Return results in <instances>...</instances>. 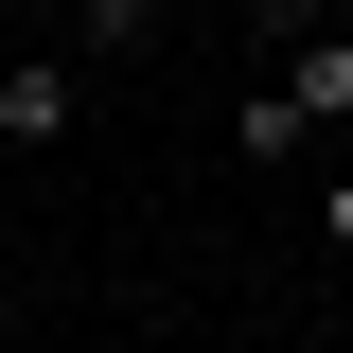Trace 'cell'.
<instances>
[{"instance_id": "cell-6", "label": "cell", "mask_w": 353, "mask_h": 353, "mask_svg": "<svg viewBox=\"0 0 353 353\" xmlns=\"http://www.w3.org/2000/svg\"><path fill=\"white\" fill-rule=\"evenodd\" d=\"M0 265H18V194H0Z\"/></svg>"}, {"instance_id": "cell-3", "label": "cell", "mask_w": 353, "mask_h": 353, "mask_svg": "<svg viewBox=\"0 0 353 353\" xmlns=\"http://www.w3.org/2000/svg\"><path fill=\"white\" fill-rule=\"evenodd\" d=\"M141 36H159V0H88L71 18V53H141Z\"/></svg>"}, {"instance_id": "cell-7", "label": "cell", "mask_w": 353, "mask_h": 353, "mask_svg": "<svg viewBox=\"0 0 353 353\" xmlns=\"http://www.w3.org/2000/svg\"><path fill=\"white\" fill-rule=\"evenodd\" d=\"M36 18H88V0H36Z\"/></svg>"}, {"instance_id": "cell-2", "label": "cell", "mask_w": 353, "mask_h": 353, "mask_svg": "<svg viewBox=\"0 0 353 353\" xmlns=\"http://www.w3.org/2000/svg\"><path fill=\"white\" fill-rule=\"evenodd\" d=\"M283 106L336 124V106H353V36H301V53H283Z\"/></svg>"}, {"instance_id": "cell-4", "label": "cell", "mask_w": 353, "mask_h": 353, "mask_svg": "<svg viewBox=\"0 0 353 353\" xmlns=\"http://www.w3.org/2000/svg\"><path fill=\"white\" fill-rule=\"evenodd\" d=\"M230 18H248V36H283V53H301V36H336V0H230Z\"/></svg>"}, {"instance_id": "cell-1", "label": "cell", "mask_w": 353, "mask_h": 353, "mask_svg": "<svg viewBox=\"0 0 353 353\" xmlns=\"http://www.w3.org/2000/svg\"><path fill=\"white\" fill-rule=\"evenodd\" d=\"M71 106H88V53H71V36L18 53V71H0V159H53V141H71Z\"/></svg>"}, {"instance_id": "cell-5", "label": "cell", "mask_w": 353, "mask_h": 353, "mask_svg": "<svg viewBox=\"0 0 353 353\" xmlns=\"http://www.w3.org/2000/svg\"><path fill=\"white\" fill-rule=\"evenodd\" d=\"M318 248H336V265H353V176H336V194H318Z\"/></svg>"}]
</instances>
